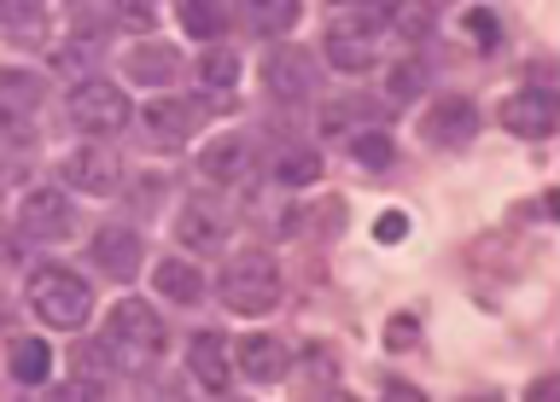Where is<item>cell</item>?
Returning <instances> with one entry per match:
<instances>
[{"label":"cell","instance_id":"cell-32","mask_svg":"<svg viewBox=\"0 0 560 402\" xmlns=\"http://www.w3.org/2000/svg\"><path fill=\"white\" fill-rule=\"evenodd\" d=\"M332 7H357V0H332Z\"/></svg>","mask_w":560,"mask_h":402},{"label":"cell","instance_id":"cell-4","mask_svg":"<svg viewBox=\"0 0 560 402\" xmlns=\"http://www.w3.org/2000/svg\"><path fill=\"white\" fill-rule=\"evenodd\" d=\"M222 304L234 315H269L280 304V269L262 251H240L222 269Z\"/></svg>","mask_w":560,"mask_h":402},{"label":"cell","instance_id":"cell-29","mask_svg":"<svg viewBox=\"0 0 560 402\" xmlns=\"http://www.w3.org/2000/svg\"><path fill=\"white\" fill-rule=\"evenodd\" d=\"M357 157H362V164H392V140H385V134H362L357 140Z\"/></svg>","mask_w":560,"mask_h":402},{"label":"cell","instance_id":"cell-30","mask_svg":"<svg viewBox=\"0 0 560 402\" xmlns=\"http://www.w3.org/2000/svg\"><path fill=\"white\" fill-rule=\"evenodd\" d=\"M374 234H380L385 245H397L402 234H409V216H402V210H385V216L374 222Z\"/></svg>","mask_w":560,"mask_h":402},{"label":"cell","instance_id":"cell-3","mask_svg":"<svg viewBox=\"0 0 560 402\" xmlns=\"http://www.w3.org/2000/svg\"><path fill=\"white\" fill-rule=\"evenodd\" d=\"M65 111H70V122H77L82 134H94V140H112V134H122L135 122L129 94H122L117 82H100V76H88V82L70 87Z\"/></svg>","mask_w":560,"mask_h":402},{"label":"cell","instance_id":"cell-26","mask_svg":"<svg viewBox=\"0 0 560 402\" xmlns=\"http://www.w3.org/2000/svg\"><path fill=\"white\" fill-rule=\"evenodd\" d=\"M117 17H122V24H135L140 35H152V24H158V0H117Z\"/></svg>","mask_w":560,"mask_h":402},{"label":"cell","instance_id":"cell-9","mask_svg":"<svg viewBox=\"0 0 560 402\" xmlns=\"http://www.w3.org/2000/svg\"><path fill=\"white\" fill-rule=\"evenodd\" d=\"M140 257H147V245H140L135 227L112 222V227H100V234H94V269H105L112 280H135Z\"/></svg>","mask_w":560,"mask_h":402},{"label":"cell","instance_id":"cell-24","mask_svg":"<svg viewBox=\"0 0 560 402\" xmlns=\"http://www.w3.org/2000/svg\"><path fill=\"white\" fill-rule=\"evenodd\" d=\"M322 164H315V152H280L275 157V187H310Z\"/></svg>","mask_w":560,"mask_h":402},{"label":"cell","instance_id":"cell-1","mask_svg":"<svg viewBox=\"0 0 560 402\" xmlns=\"http://www.w3.org/2000/svg\"><path fill=\"white\" fill-rule=\"evenodd\" d=\"M105 356L117 367H129V374H147V367L164 356V315L152 304H140V297H122V304L105 315V332H100Z\"/></svg>","mask_w":560,"mask_h":402},{"label":"cell","instance_id":"cell-5","mask_svg":"<svg viewBox=\"0 0 560 402\" xmlns=\"http://www.w3.org/2000/svg\"><path fill=\"white\" fill-rule=\"evenodd\" d=\"M18 234L59 245V239L77 234V210H70V199L59 187H30L24 204H18Z\"/></svg>","mask_w":560,"mask_h":402},{"label":"cell","instance_id":"cell-23","mask_svg":"<svg viewBox=\"0 0 560 402\" xmlns=\"http://www.w3.org/2000/svg\"><path fill=\"white\" fill-rule=\"evenodd\" d=\"M199 82L210 87V94H234V82H240V59L228 47H210L205 59H199Z\"/></svg>","mask_w":560,"mask_h":402},{"label":"cell","instance_id":"cell-27","mask_svg":"<svg viewBox=\"0 0 560 402\" xmlns=\"http://www.w3.org/2000/svg\"><path fill=\"white\" fill-rule=\"evenodd\" d=\"M467 35H472V47H497V35H502V24H497V12L472 7V12H467Z\"/></svg>","mask_w":560,"mask_h":402},{"label":"cell","instance_id":"cell-20","mask_svg":"<svg viewBox=\"0 0 560 402\" xmlns=\"http://www.w3.org/2000/svg\"><path fill=\"white\" fill-rule=\"evenodd\" d=\"M234 7L257 35H287L298 24V0H234Z\"/></svg>","mask_w":560,"mask_h":402},{"label":"cell","instance_id":"cell-19","mask_svg":"<svg viewBox=\"0 0 560 402\" xmlns=\"http://www.w3.org/2000/svg\"><path fill=\"white\" fill-rule=\"evenodd\" d=\"M129 76L135 82H175L182 76V52L164 47V42H140L129 52Z\"/></svg>","mask_w":560,"mask_h":402},{"label":"cell","instance_id":"cell-18","mask_svg":"<svg viewBox=\"0 0 560 402\" xmlns=\"http://www.w3.org/2000/svg\"><path fill=\"white\" fill-rule=\"evenodd\" d=\"M152 286L164 292L170 304H199V297H205V274L192 269V262H182V257H164L152 269Z\"/></svg>","mask_w":560,"mask_h":402},{"label":"cell","instance_id":"cell-16","mask_svg":"<svg viewBox=\"0 0 560 402\" xmlns=\"http://www.w3.org/2000/svg\"><path fill=\"white\" fill-rule=\"evenodd\" d=\"M35 105H42V87H35V76H24V70L0 76V129H7V134H18V140L30 134Z\"/></svg>","mask_w":560,"mask_h":402},{"label":"cell","instance_id":"cell-28","mask_svg":"<svg viewBox=\"0 0 560 402\" xmlns=\"http://www.w3.org/2000/svg\"><path fill=\"white\" fill-rule=\"evenodd\" d=\"M420 82H427V70H420V64H397V70H392V87H385V94H392V99H415V94H420Z\"/></svg>","mask_w":560,"mask_h":402},{"label":"cell","instance_id":"cell-15","mask_svg":"<svg viewBox=\"0 0 560 402\" xmlns=\"http://www.w3.org/2000/svg\"><path fill=\"white\" fill-rule=\"evenodd\" d=\"M0 29H7L18 47H47L52 42L47 0H0Z\"/></svg>","mask_w":560,"mask_h":402},{"label":"cell","instance_id":"cell-11","mask_svg":"<svg viewBox=\"0 0 560 402\" xmlns=\"http://www.w3.org/2000/svg\"><path fill=\"white\" fill-rule=\"evenodd\" d=\"M234 367L252 385H280V379H287V367H292V356H287V344H280V339H269V332H252V339H240Z\"/></svg>","mask_w":560,"mask_h":402},{"label":"cell","instance_id":"cell-6","mask_svg":"<svg viewBox=\"0 0 560 402\" xmlns=\"http://www.w3.org/2000/svg\"><path fill=\"white\" fill-rule=\"evenodd\" d=\"M140 129H147V140L158 152H182L192 129H199V111H192L187 99H152L147 111H140Z\"/></svg>","mask_w":560,"mask_h":402},{"label":"cell","instance_id":"cell-13","mask_svg":"<svg viewBox=\"0 0 560 402\" xmlns=\"http://www.w3.org/2000/svg\"><path fill=\"white\" fill-rule=\"evenodd\" d=\"M245 169H252V140H240V134H217L199 152V175L217 181V187H240Z\"/></svg>","mask_w":560,"mask_h":402},{"label":"cell","instance_id":"cell-25","mask_svg":"<svg viewBox=\"0 0 560 402\" xmlns=\"http://www.w3.org/2000/svg\"><path fill=\"white\" fill-rule=\"evenodd\" d=\"M385 17H392L402 35H427V29H432V17H438V7H432V0H397V7L385 12Z\"/></svg>","mask_w":560,"mask_h":402},{"label":"cell","instance_id":"cell-12","mask_svg":"<svg viewBox=\"0 0 560 402\" xmlns=\"http://www.w3.org/2000/svg\"><path fill=\"white\" fill-rule=\"evenodd\" d=\"M502 122L525 140H542L555 134V94L549 87H520L514 99H502Z\"/></svg>","mask_w":560,"mask_h":402},{"label":"cell","instance_id":"cell-31","mask_svg":"<svg viewBox=\"0 0 560 402\" xmlns=\"http://www.w3.org/2000/svg\"><path fill=\"white\" fill-rule=\"evenodd\" d=\"M409 339H415V321L402 315V321H392V344H409Z\"/></svg>","mask_w":560,"mask_h":402},{"label":"cell","instance_id":"cell-2","mask_svg":"<svg viewBox=\"0 0 560 402\" xmlns=\"http://www.w3.org/2000/svg\"><path fill=\"white\" fill-rule=\"evenodd\" d=\"M24 297H30L35 321H47L59 332H77L88 315H94V292H88V280L70 274V269H35Z\"/></svg>","mask_w":560,"mask_h":402},{"label":"cell","instance_id":"cell-22","mask_svg":"<svg viewBox=\"0 0 560 402\" xmlns=\"http://www.w3.org/2000/svg\"><path fill=\"white\" fill-rule=\"evenodd\" d=\"M182 29L199 35V42H217L228 29V7L222 0H182Z\"/></svg>","mask_w":560,"mask_h":402},{"label":"cell","instance_id":"cell-7","mask_svg":"<svg viewBox=\"0 0 560 402\" xmlns=\"http://www.w3.org/2000/svg\"><path fill=\"white\" fill-rule=\"evenodd\" d=\"M59 175L77 192H94V199H105V192H117L122 187V164L105 146H82V152H70L65 164H59Z\"/></svg>","mask_w":560,"mask_h":402},{"label":"cell","instance_id":"cell-10","mask_svg":"<svg viewBox=\"0 0 560 402\" xmlns=\"http://www.w3.org/2000/svg\"><path fill=\"white\" fill-rule=\"evenodd\" d=\"M262 82H269L275 99H304L315 87V59L298 47H275L269 59H262Z\"/></svg>","mask_w":560,"mask_h":402},{"label":"cell","instance_id":"cell-8","mask_svg":"<svg viewBox=\"0 0 560 402\" xmlns=\"http://www.w3.org/2000/svg\"><path fill=\"white\" fill-rule=\"evenodd\" d=\"M187 367L210 397H222L228 385H234V350H228L222 332H199V339L187 344Z\"/></svg>","mask_w":560,"mask_h":402},{"label":"cell","instance_id":"cell-14","mask_svg":"<svg viewBox=\"0 0 560 402\" xmlns=\"http://www.w3.org/2000/svg\"><path fill=\"white\" fill-rule=\"evenodd\" d=\"M222 234H228L222 204H210V199H187L182 210H175V239H182L187 251H210V245H222Z\"/></svg>","mask_w":560,"mask_h":402},{"label":"cell","instance_id":"cell-21","mask_svg":"<svg viewBox=\"0 0 560 402\" xmlns=\"http://www.w3.org/2000/svg\"><path fill=\"white\" fill-rule=\"evenodd\" d=\"M47 374H52L47 339H18V344H12V379H18V385H47Z\"/></svg>","mask_w":560,"mask_h":402},{"label":"cell","instance_id":"cell-17","mask_svg":"<svg viewBox=\"0 0 560 402\" xmlns=\"http://www.w3.org/2000/svg\"><path fill=\"white\" fill-rule=\"evenodd\" d=\"M472 129H479V111L467 99H438L427 111V140L432 146H467Z\"/></svg>","mask_w":560,"mask_h":402}]
</instances>
